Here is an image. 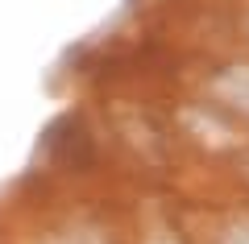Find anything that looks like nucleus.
Returning a JSON list of instances; mask_svg holds the SVG:
<instances>
[{"label": "nucleus", "mask_w": 249, "mask_h": 244, "mask_svg": "<svg viewBox=\"0 0 249 244\" xmlns=\"http://www.w3.org/2000/svg\"><path fill=\"white\" fill-rule=\"evenodd\" d=\"M220 91L229 99H241L237 108H245L249 112V66H241V70H229V75L220 79Z\"/></svg>", "instance_id": "1"}]
</instances>
